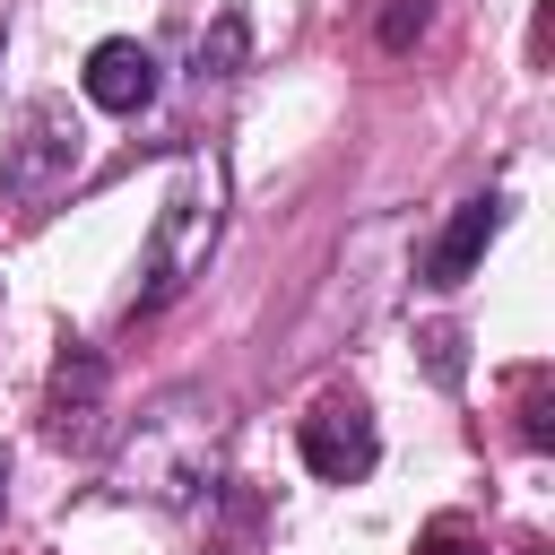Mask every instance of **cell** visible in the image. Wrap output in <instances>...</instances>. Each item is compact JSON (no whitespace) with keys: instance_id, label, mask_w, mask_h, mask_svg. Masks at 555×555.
I'll return each instance as SVG.
<instances>
[{"instance_id":"obj_12","label":"cell","mask_w":555,"mask_h":555,"mask_svg":"<svg viewBox=\"0 0 555 555\" xmlns=\"http://www.w3.org/2000/svg\"><path fill=\"white\" fill-rule=\"evenodd\" d=\"M0 494H9V460H0Z\"/></svg>"},{"instance_id":"obj_5","label":"cell","mask_w":555,"mask_h":555,"mask_svg":"<svg viewBox=\"0 0 555 555\" xmlns=\"http://www.w3.org/2000/svg\"><path fill=\"white\" fill-rule=\"evenodd\" d=\"M87 95H95L104 113H147V104H156V52H147L139 35L95 43V52H87Z\"/></svg>"},{"instance_id":"obj_1","label":"cell","mask_w":555,"mask_h":555,"mask_svg":"<svg viewBox=\"0 0 555 555\" xmlns=\"http://www.w3.org/2000/svg\"><path fill=\"white\" fill-rule=\"evenodd\" d=\"M208 243H217V191L199 182V173H182L173 182V199L156 208V234H147V251H139V286H130V321H147V312H165L182 286H191V269L208 260Z\"/></svg>"},{"instance_id":"obj_13","label":"cell","mask_w":555,"mask_h":555,"mask_svg":"<svg viewBox=\"0 0 555 555\" xmlns=\"http://www.w3.org/2000/svg\"><path fill=\"white\" fill-rule=\"evenodd\" d=\"M520 555H546V546H520Z\"/></svg>"},{"instance_id":"obj_7","label":"cell","mask_w":555,"mask_h":555,"mask_svg":"<svg viewBox=\"0 0 555 555\" xmlns=\"http://www.w3.org/2000/svg\"><path fill=\"white\" fill-rule=\"evenodd\" d=\"M425 26H434V0H373V43L382 52H416Z\"/></svg>"},{"instance_id":"obj_8","label":"cell","mask_w":555,"mask_h":555,"mask_svg":"<svg viewBox=\"0 0 555 555\" xmlns=\"http://www.w3.org/2000/svg\"><path fill=\"white\" fill-rule=\"evenodd\" d=\"M243 61V17H217V35H199V78H225Z\"/></svg>"},{"instance_id":"obj_9","label":"cell","mask_w":555,"mask_h":555,"mask_svg":"<svg viewBox=\"0 0 555 555\" xmlns=\"http://www.w3.org/2000/svg\"><path fill=\"white\" fill-rule=\"evenodd\" d=\"M416 347H425V373H434V382H460V364H468V356H460V347H468V338H460V330H451V321H434V330H425V338H416Z\"/></svg>"},{"instance_id":"obj_4","label":"cell","mask_w":555,"mask_h":555,"mask_svg":"<svg viewBox=\"0 0 555 555\" xmlns=\"http://www.w3.org/2000/svg\"><path fill=\"white\" fill-rule=\"evenodd\" d=\"M95 408H104V356L69 338L61 364H52V390H43V434L61 451H87L95 442Z\"/></svg>"},{"instance_id":"obj_3","label":"cell","mask_w":555,"mask_h":555,"mask_svg":"<svg viewBox=\"0 0 555 555\" xmlns=\"http://www.w3.org/2000/svg\"><path fill=\"white\" fill-rule=\"evenodd\" d=\"M295 442H304V468L330 477V486H356V477H373V460H382V434H373L364 399H347V390L312 399V416H304Z\"/></svg>"},{"instance_id":"obj_11","label":"cell","mask_w":555,"mask_h":555,"mask_svg":"<svg viewBox=\"0 0 555 555\" xmlns=\"http://www.w3.org/2000/svg\"><path fill=\"white\" fill-rule=\"evenodd\" d=\"M416 555H486V546H477V529H468V520H451V512H442V520H425Z\"/></svg>"},{"instance_id":"obj_2","label":"cell","mask_w":555,"mask_h":555,"mask_svg":"<svg viewBox=\"0 0 555 555\" xmlns=\"http://www.w3.org/2000/svg\"><path fill=\"white\" fill-rule=\"evenodd\" d=\"M78 139H87V130H78V113L43 95V104L17 121L9 156H0V191H9V199H26V208H35V199H52V191L78 173Z\"/></svg>"},{"instance_id":"obj_10","label":"cell","mask_w":555,"mask_h":555,"mask_svg":"<svg viewBox=\"0 0 555 555\" xmlns=\"http://www.w3.org/2000/svg\"><path fill=\"white\" fill-rule=\"evenodd\" d=\"M520 442L529 451L555 442V425H546V373H520Z\"/></svg>"},{"instance_id":"obj_6","label":"cell","mask_w":555,"mask_h":555,"mask_svg":"<svg viewBox=\"0 0 555 555\" xmlns=\"http://www.w3.org/2000/svg\"><path fill=\"white\" fill-rule=\"evenodd\" d=\"M494 225H503V199H494V191L460 199V208H451V225H442V234H434V251H425V286H460V278L477 269V251L494 243Z\"/></svg>"}]
</instances>
